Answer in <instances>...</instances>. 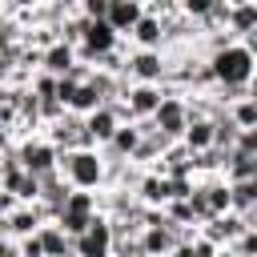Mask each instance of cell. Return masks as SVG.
Listing matches in <instances>:
<instances>
[{"instance_id":"obj_1","label":"cell","mask_w":257,"mask_h":257,"mask_svg":"<svg viewBox=\"0 0 257 257\" xmlns=\"http://www.w3.org/2000/svg\"><path fill=\"white\" fill-rule=\"evenodd\" d=\"M104 157L100 149H68L56 157V173L68 189H80V193H100L104 189Z\"/></svg>"},{"instance_id":"obj_2","label":"cell","mask_w":257,"mask_h":257,"mask_svg":"<svg viewBox=\"0 0 257 257\" xmlns=\"http://www.w3.org/2000/svg\"><path fill=\"white\" fill-rule=\"evenodd\" d=\"M205 64H209V72H213V84H225V88H253L257 56H253L241 40H233V44H225L221 52L205 56Z\"/></svg>"},{"instance_id":"obj_3","label":"cell","mask_w":257,"mask_h":257,"mask_svg":"<svg viewBox=\"0 0 257 257\" xmlns=\"http://www.w3.org/2000/svg\"><path fill=\"white\" fill-rule=\"evenodd\" d=\"M165 76H169L165 52H141V48L124 52V80L128 84H161L165 88Z\"/></svg>"},{"instance_id":"obj_4","label":"cell","mask_w":257,"mask_h":257,"mask_svg":"<svg viewBox=\"0 0 257 257\" xmlns=\"http://www.w3.org/2000/svg\"><path fill=\"white\" fill-rule=\"evenodd\" d=\"M112 48H120V36H116L104 20H88V24H84V36H80V44H76V60L92 68V64H96L100 56H108Z\"/></svg>"},{"instance_id":"obj_5","label":"cell","mask_w":257,"mask_h":257,"mask_svg":"<svg viewBox=\"0 0 257 257\" xmlns=\"http://www.w3.org/2000/svg\"><path fill=\"white\" fill-rule=\"evenodd\" d=\"M149 124H153V133H161L165 141H181V133H185V124H189V116H185V96L165 88V96H161L157 112L149 116Z\"/></svg>"},{"instance_id":"obj_6","label":"cell","mask_w":257,"mask_h":257,"mask_svg":"<svg viewBox=\"0 0 257 257\" xmlns=\"http://www.w3.org/2000/svg\"><path fill=\"white\" fill-rule=\"evenodd\" d=\"M16 161H20V169L24 173H32V177H48V173H56V149L44 141V137H24V141H16Z\"/></svg>"},{"instance_id":"obj_7","label":"cell","mask_w":257,"mask_h":257,"mask_svg":"<svg viewBox=\"0 0 257 257\" xmlns=\"http://www.w3.org/2000/svg\"><path fill=\"white\" fill-rule=\"evenodd\" d=\"M56 153H68V149H92L88 145V137H84V120L80 116H72V112H64L60 120H52V124H44V133H40Z\"/></svg>"},{"instance_id":"obj_8","label":"cell","mask_w":257,"mask_h":257,"mask_svg":"<svg viewBox=\"0 0 257 257\" xmlns=\"http://www.w3.org/2000/svg\"><path fill=\"white\" fill-rule=\"evenodd\" d=\"M0 221H4V233H8L12 241H20V237H32V233H36L40 225H48L52 217H48V209L36 201V205H12Z\"/></svg>"},{"instance_id":"obj_9","label":"cell","mask_w":257,"mask_h":257,"mask_svg":"<svg viewBox=\"0 0 257 257\" xmlns=\"http://www.w3.org/2000/svg\"><path fill=\"white\" fill-rule=\"evenodd\" d=\"M108 245H112V229H108V217L92 213L88 229L80 237H72V257H108Z\"/></svg>"},{"instance_id":"obj_10","label":"cell","mask_w":257,"mask_h":257,"mask_svg":"<svg viewBox=\"0 0 257 257\" xmlns=\"http://www.w3.org/2000/svg\"><path fill=\"white\" fill-rule=\"evenodd\" d=\"M245 229H257V225L241 221L237 213H221V217H209V221H201V225H197V233H201L205 241H213L217 249H229Z\"/></svg>"},{"instance_id":"obj_11","label":"cell","mask_w":257,"mask_h":257,"mask_svg":"<svg viewBox=\"0 0 257 257\" xmlns=\"http://www.w3.org/2000/svg\"><path fill=\"white\" fill-rule=\"evenodd\" d=\"M84 120V137H88V145L92 149H104L108 141H112V133L124 124L120 116H116V108L112 104H100L96 112H88V116H80Z\"/></svg>"},{"instance_id":"obj_12","label":"cell","mask_w":257,"mask_h":257,"mask_svg":"<svg viewBox=\"0 0 257 257\" xmlns=\"http://www.w3.org/2000/svg\"><path fill=\"white\" fill-rule=\"evenodd\" d=\"M145 128H149V120H141V124H120V128L112 133V141L100 149L104 165H120V161H128L133 149H137V141L145 137Z\"/></svg>"},{"instance_id":"obj_13","label":"cell","mask_w":257,"mask_h":257,"mask_svg":"<svg viewBox=\"0 0 257 257\" xmlns=\"http://www.w3.org/2000/svg\"><path fill=\"white\" fill-rule=\"evenodd\" d=\"M225 32H229V40H245V36H253V32H257V0H229Z\"/></svg>"},{"instance_id":"obj_14","label":"cell","mask_w":257,"mask_h":257,"mask_svg":"<svg viewBox=\"0 0 257 257\" xmlns=\"http://www.w3.org/2000/svg\"><path fill=\"white\" fill-rule=\"evenodd\" d=\"M133 201L141 209H165L169 205V181L161 173H141L133 185Z\"/></svg>"},{"instance_id":"obj_15","label":"cell","mask_w":257,"mask_h":257,"mask_svg":"<svg viewBox=\"0 0 257 257\" xmlns=\"http://www.w3.org/2000/svg\"><path fill=\"white\" fill-rule=\"evenodd\" d=\"M145 16V0H108V12H104V24L124 40L133 32V24Z\"/></svg>"},{"instance_id":"obj_16","label":"cell","mask_w":257,"mask_h":257,"mask_svg":"<svg viewBox=\"0 0 257 257\" xmlns=\"http://www.w3.org/2000/svg\"><path fill=\"white\" fill-rule=\"evenodd\" d=\"M124 44L128 48H141V52H161L165 48V24L153 20V16H141L133 24V32L124 36Z\"/></svg>"},{"instance_id":"obj_17","label":"cell","mask_w":257,"mask_h":257,"mask_svg":"<svg viewBox=\"0 0 257 257\" xmlns=\"http://www.w3.org/2000/svg\"><path fill=\"white\" fill-rule=\"evenodd\" d=\"M197 197H201V205H205L209 217L229 213V185L221 177H197Z\"/></svg>"},{"instance_id":"obj_18","label":"cell","mask_w":257,"mask_h":257,"mask_svg":"<svg viewBox=\"0 0 257 257\" xmlns=\"http://www.w3.org/2000/svg\"><path fill=\"white\" fill-rule=\"evenodd\" d=\"M169 145H173V141H165V137H161V133H153V124H149V128H145V137L137 141V149H133L128 165H137V169L145 173V169H153V165L161 161V153H165Z\"/></svg>"},{"instance_id":"obj_19","label":"cell","mask_w":257,"mask_h":257,"mask_svg":"<svg viewBox=\"0 0 257 257\" xmlns=\"http://www.w3.org/2000/svg\"><path fill=\"white\" fill-rule=\"evenodd\" d=\"M173 245H177V229H173L169 221L141 229V253H145V257H165Z\"/></svg>"},{"instance_id":"obj_20","label":"cell","mask_w":257,"mask_h":257,"mask_svg":"<svg viewBox=\"0 0 257 257\" xmlns=\"http://www.w3.org/2000/svg\"><path fill=\"white\" fill-rule=\"evenodd\" d=\"M76 64V48H68V44H52V48H44L40 52V72H48V76H68V68Z\"/></svg>"},{"instance_id":"obj_21","label":"cell","mask_w":257,"mask_h":257,"mask_svg":"<svg viewBox=\"0 0 257 257\" xmlns=\"http://www.w3.org/2000/svg\"><path fill=\"white\" fill-rule=\"evenodd\" d=\"M0 193H8L16 205H36V201H40V177H32V173H24V169H20V173H16Z\"/></svg>"},{"instance_id":"obj_22","label":"cell","mask_w":257,"mask_h":257,"mask_svg":"<svg viewBox=\"0 0 257 257\" xmlns=\"http://www.w3.org/2000/svg\"><path fill=\"white\" fill-rule=\"evenodd\" d=\"M221 181H225V185L257 181V157H245V153H229V161H225V169H221Z\"/></svg>"},{"instance_id":"obj_23","label":"cell","mask_w":257,"mask_h":257,"mask_svg":"<svg viewBox=\"0 0 257 257\" xmlns=\"http://www.w3.org/2000/svg\"><path fill=\"white\" fill-rule=\"evenodd\" d=\"M36 241H40V253L44 257H72V237H64L52 221L36 229Z\"/></svg>"},{"instance_id":"obj_24","label":"cell","mask_w":257,"mask_h":257,"mask_svg":"<svg viewBox=\"0 0 257 257\" xmlns=\"http://www.w3.org/2000/svg\"><path fill=\"white\" fill-rule=\"evenodd\" d=\"M225 120H229L237 133H253V128H257V96L233 100V104L225 108Z\"/></svg>"},{"instance_id":"obj_25","label":"cell","mask_w":257,"mask_h":257,"mask_svg":"<svg viewBox=\"0 0 257 257\" xmlns=\"http://www.w3.org/2000/svg\"><path fill=\"white\" fill-rule=\"evenodd\" d=\"M68 213H80V217H92L96 213V193H80V189H68V201H64Z\"/></svg>"},{"instance_id":"obj_26","label":"cell","mask_w":257,"mask_h":257,"mask_svg":"<svg viewBox=\"0 0 257 257\" xmlns=\"http://www.w3.org/2000/svg\"><path fill=\"white\" fill-rule=\"evenodd\" d=\"M229 253H233V257H257V229H245V233L229 245Z\"/></svg>"},{"instance_id":"obj_27","label":"cell","mask_w":257,"mask_h":257,"mask_svg":"<svg viewBox=\"0 0 257 257\" xmlns=\"http://www.w3.org/2000/svg\"><path fill=\"white\" fill-rule=\"evenodd\" d=\"M76 12H80L84 20H104V12H108V0H76Z\"/></svg>"},{"instance_id":"obj_28","label":"cell","mask_w":257,"mask_h":257,"mask_svg":"<svg viewBox=\"0 0 257 257\" xmlns=\"http://www.w3.org/2000/svg\"><path fill=\"white\" fill-rule=\"evenodd\" d=\"M189 253H193V257H213V253H217V245H213V241H205V237L197 233V241H189Z\"/></svg>"},{"instance_id":"obj_29","label":"cell","mask_w":257,"mask_h":257,"mask_svg":"<svg viewBox=\"0 0 257 257\" xmlns=\"http://www.w3.org/2000/svg\"><path fill=\"white\" fill-rule=\"evenodd\" d=\"M12 149H16V133H12V128H0V157L12 153Z\"/></svg>"},{"instance_id":"obj_30","label":"cell","mask_w":257,"mask_h":257,"mask_svg":"<svg viewBox=\"0 0 257 257\" xmlns=\"http://www.w3.org/2000/svg\"><path fill=\"white\" fill-rule=\"evenodd\" d=\"M213 257H233V253H229V249H217V253H213Z\"/></svg>"}]
</instances>
